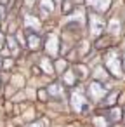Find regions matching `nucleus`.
<instances>
[{"label":"nucleus","mask_w":125,"mask_h":127,"mask_svg":"<svg viewBox=\"0 0 125 127\" xmlns=\"http://www.w3.org/2000/svg\"><path fill=\"white\" fill-rule=\"evenodd\" d=\"M104 61H106V66H108V70L115 75V77H122V66H120V58H118V54L115 52V51H109L108 54H106V58H104Z\"/></svg>","instance_id":"1"},{"label":"nucleus","mask_w":125,"mask_h":127,"mask_svg":"<svg viewBox=\"0 0 125 127\" xmlns=\"http://www.w3.org/2000/svg\"><path fill=\"white\" fill-rule=\"evenodd\" d=\"M71 106L75 111H87L89 106H87V99L85 96L82 94V91H73L71 92Z\"/></svg>","instance_id":"2"},{"label":"nucleus","mask_w":125,"mask_h":127,"mask_svg":"<svg viewBox=\"0 0 125 127\" xmlns=\"http://www.w3.org/2000/svg\"><path fill=\"white\" fill-rule=\"evenodd\" d=\"M89 25H90V33H92V37H101V33H102V30H104V21L99 18V16H90V19H89Z\"/></svg>","instance_id":"3"},{"label":"nucleus","mask_w":125,"mask_h":127,"mask_svg":"<svg viewBox=\"0 0 125 127\" xmlns=\"http://www.w3.org/2000/svg\"><path fill=\"white\" fill-rule=\"evenodd\" d=\"M89 92H90V97H92V99L99 101V99H102V96L106 94V89L102 87V84H99L97 80H94V82L89 85Z\"/></svg>","instance_id":"4"},{"label":"nucleus","mask_w":125,"mask_h":127,"mask_svg":"<svg viewBox=\"0 0 125 127\" xmlns=\"http://www.w3.org/2000/svg\"><path fill=\"white\" fill-rule=\"evenodd\" d=\"M45 51H47V54H50V56H57V52H59V42H57V37H56V35H49V37H47Z\"/></svg>","instance_id":"5"},{"label":"nucleus","mask_w":125,"mask_h":127,"mask_svg":"<svg viewBox=\"0 0 125 127\" xmlns=\"http://www.w3.org/2000/svg\"><path fill=\"white\" fill-rule=\"evenodd\" d=\"M90 5H92L96 11H99V12H104V11L109 9L111 0H90Z\"/></svg>","instance_id":"6"},{"label":"nucleus","mask_w":125,"mask_h":127,"mask_svg":"<svg viewBox=\"0 0 125 127\" xmlns=\"http://www.w3.org/2000/svg\"><path fill=\"white\" fill-rule=\"evenodd\" d=\"M25 26H26V30H40V21L35 19L33 16L26 14L25 16Z\"/></svg>","instance_id":"7"},{"label":"nucleus","mask_w":125,"mask_h":127,"mask_svg":"<svg viewBox=\"0 0 125 127\" xmlns=\"http://www.w3.org/2000/svg\"><path fill=\"white\" fill-rule=\"evenodd\" d=\"M28 47L30 49H38V45H40V38L35 35V33H28Z\"/></svg>","instance_id":"8"},{"label":"nucleus","mask_w":125,"mask_h":127,"mask_svg":"<svg viewBox=\"0 0 125 127\" xmlns=\"http://www.w3.org/2000/svg\"><path fill=\"white\" fill-rule=\"evenodd\" d=\"M40 9L45 14H49V12L54 11V2H52V0H40Z\"/></svg>","instance_id":"9"},{"label":"nucleus","mask_w":125,"mask_h":127,"mask_svg":"<svg viewBox=\"0 0 125 127\" xmlns=\"http://www.w3.org/2000/svg\"><path fill=\"white\" fill-rule=\"evenodd\" d=\"M109 33H111V35H118V33H120V21H118V19H113V21L109 23Z\"/></svg>","instance_id":"10"},{"label":"nucleus","mask_w":125,"mask_h":127,"mask_svg":"<svg viewBox=\"0 0 125 127\" xmlns=\"http://www.w3.org/2000/svg\"><path fill=\"white\" fill-rule=\"evenodd\" d=\"M7 44H9V47H11L12 54H18V52H19V47H18V42H16V38H14V37H9V38H7Z\"/></svg>","instance_id":"11"},{"label":"nucleus","mask_w":125,"mask_h":127,"mask_svg":"<svg viewBox=\"0 0 125 127\" xmlns=\"http://www.w3.org/2000/svg\"><path fill=\"white\" fill-rule=\"evenodd\" d=\"M40 66L45 70V73H52V71H54V68H52V66H50V63H49V59H45V58L40 61Z\"/></svg>","instance_id":"12"},{"label":"nucleus","mask_w":125,"mask_h":127,"mask_svg":"<svg viewBox=\"0 0 125 127\" xmlns=\"http://www.w3.org/2000/svg\"><path fill=\"white\" fill-rule=\"evenodd\" d=\"M49 92H50V94H54V96H59V97L63 96V91H61V87H59L57 84H52V85L49 87Z\"/></svg>","instance_id":"13"},{"label":"nucleus","mask_w":125,"mask_h":127,"mask_svg":"<svg viewBox=\"0 0 125 127\" xmlns=\"http://www.w3.org/2000/svg\"><path fill=\"white\" fill-rule=\"evenodd\" d=\"M94 125L96 127H108V120L102 118V117H96L94 118Z\"/></svg>","instance_id":"14"},{"label":"nucleus","mask_w":125,"mask_h":127,"mask_svg":"<svg viewBox=\"0 0 125 127\" xmlns=\"http://www.w3.org/2000/svg\"><path fill=\"white\" fill-rule=\"evenodd\" d=\"M64 82H66L68 85H73V84H75V77H73V71H68V73L64 75Z\"/></svg>","instance_id":"15"},{"label":"nucleus","mask_w":125,"mask_h":127,"mask_svg":"<svg viewBox=\"0 0 125 127\" xmlns=\"http://www.w3.org/2000/svg\"><path fill=\"white\" fill-rule=\"evenodd\" d=\"M116 97H118V94H116V92H111V96L108 97V101H104V104H106V106H108V104H115Z\"/></svg>","instance_id":"16"},{"label":"nucleus","mask_w":125,"mask_h":127,"mask_svg":"<svg viewBox=\"0 0 125 127\" xmlns=\"http://www.w3.org/2000/svg\"><path fill=\"white\" fill-rule=\"evenodd\" d=\"M76 70L80 71V77H82V78H85V77H87V68H85V66H78Z\"/></svg>","instance_id":"17"},{"label":"nucleus","mask_w":125,"mask_h":127,"mask_svg":"<svg viewBox=\"0 0 125 127\" xmlns=\"http://www.w3.org/2000/svg\"><path fill=\"white\" fill-rule=\"evenodd\" d=\"M111 113H113V115H111V118H113V120H118V118L122 117V115H120V110H116V108H115V110H111Z\"/></svg>","instance_id":"18"},{"label":"nucleus","mask_w":125,"mask_h":127,"mask_svg":"<svg viewBox=\"0 0 125 127\" xmlns=\"http://www.w3.org/2000/svg\"><path fill=\"white\" fill-rule=\"evenodd\" d=\"M96 77H99V78H106L108 75L102 73V68H97V70H96Z\"/></svg>","instance_id":"19"},{"label":"nucleus","mask_w":125,"mask_h":127,"mask_svg":"<svg viewBox=\"0 0 125 127\" xmlns=\"http://www.w3.org/2000/svg\"><path fill=\"white\" fill-rule=\"evenodd\" d=\"M63 11H64V12H70V11H71V4H70V0H66V4H64Z\"/></svg>","instance_id":"20"},{"label":"nucleus","mask_w":125,"mask_h":127,"mask_svg":"<svg viewBox=\"0 0 125 127\" xmlns=\"http://www.w3.org/2000/svg\"><path fill=\"white\" fill-rule=\"evenodd\" d=\"M4 42H5V38H4V35H2V33H0V49L4 47Z\"/></svg>","instance_id":"21"},{"label":"nucleus","mask_w":125,"mask_h":127,"mask_svg":"<svg viewBox=\"0 0 125 127\" xmlns=\"http://www.w3.org/2000/svg\"><path fill=\"white\" fill-rule=\"evenodd\" d=\"M30 127H44V124H42V122H35V124H31Z\"/></svg>","instance_id":"22"},{"label":"nucleus","mask_w":125,"mask_h":127,"mask_svg":"<svg viewBox=\"0 0 125 127\" xmlns=\"http://www.w3.org/2000/svg\"><path fill=\"white\" fill-rule=\"evenodd\" d=\"M4 16H5V9L0 5V18H4Z\"/></svg>","instance_id":"23"},{"label":"nucleus","mask_w":125,"mask_h":127,"mask_svg":"<svg viewBox=\"0 0 125 127\" xmlns=\"http://www.w3.org/2000/svg\"><path fill=\"white\" fill-rule=\"evenodd\" d=\"M2 4H7V0H2Z\"/></svg>","instance_id":"24"},{"label":"nucleus","mask_w":125,"mask_h":127,"mask_svg":"<svg viewBox=\"0 0 125 127\" xmlns=\"http://www.w3.org/2000/svg\"><path fill=\"white\" fill-rule=\"evenodd\" d=\"M123 64H125V58H123Z\"/></svg>","instance_id":"25"},{"label":"nucleus","mask_w":125,"mask_h":127,"mask_svg":"<svg viewBox=\"0 0 125 127\" xmlns=\"http://www.w3.org/2000/svg\"><path fill=\"white\" fill-rule=\"evenodd\" d=\"M0 63H2V59H0Z\"/></svg>","instance_id":"26"}]
</instances>
